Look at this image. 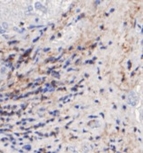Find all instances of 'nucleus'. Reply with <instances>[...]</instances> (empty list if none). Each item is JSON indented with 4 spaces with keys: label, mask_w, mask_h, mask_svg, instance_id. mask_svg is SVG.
<instances>
[{
    "label": "nucleus",
    "mask_w": 143,
    "mask_h": 153,
    "mask_svg": "<svg viewBox=\"0 0 143 153\" xmlns=\"http://www.w3.org/2000/svg\"><path fill=\"white\" fill-rule=\"evenodd\" d=\"M138 101H139L138 94L135 92V91H130V93L128 94V97H127L128 105H130L132 106H135V105H137Z\"/></svg>",
    "instance_id": "nucleus-1"
},
{
    "label": "nucleus",
    "mask_w": 143,
    "mask_h": 153,
    "mask_svg": "<svg viewBox=\"0 0 143 153\" xmlns=\"http://www.w3.org/2000/svg\"><path fill=\"white\" fill-rule=\"evenodd\" d=\"M35 7L36 8V9H43V12H46V9H45V7H43V5L41 4V3H39V2H36V4H35Z\"/></svg>",
    "instance_id": "nucleus-2"
},
{
    "label": "nucleus",
    "mask_w": 143,
    "mask_h": 153,
    "mask_svg": "<svg viewBox=\"0 0 143 153\" xmlns=\"http://www.w3.org/2000/svg\"><path fill=\"white\" fill-rule=\"evenodd\" d=\"M2 27H4V29L6 30V28H8V23H6V22H4L3 24H2Z\"/></svg>",
    "instance_id": "nucleus-3"
},
{
    "label": "nucleus",
    "mask_w": 143,
    "mask_h": 153,
    "mask_svg": "<svg viewBox=\"0 0 143 153\" xmlns=\"http://www.w3.org/2000/svg\"><path fill=\"white\" fill-rule=\"evenodd\" d=\"M5 33H6V30L5 29H3V28L0 29V34H5Z\"/></svg>",
    "instance_id": "nucleus-4"
},
{
    "label": "nucleus",
    "mask_w": 143,
    "mask_h": 153,
    "mask_svg": "<svg viewBox=\"0 0 143 153\" xmlns=\"http://www.w3.org/2000/svg\"><path fill=\"white\" fill-rule=\"evenodd\" d=\"M16 43H17L16 41H13V42H10V43H9V44H16Z\"/></svg>",
    "instance_id": "nucleus-5"
},
{
    "label": "nucleus",
    "mask_w": 143,
    "mask_h": 153,
    "mask_svg": "<svg viewBox=\"0 0 143 153\" xmlns=\"http://www.w3.org/2000/svg\"><path fill=\"white\" fill-rule=\"evenodd\" d=\"M100 3H101V1H96V5H99Z\"/></svg>",
    "instance_id": "nucleus-6"
},
{
    "label": "nucleus",
    "mask_w": 143,
    "mask_h": 153,
    "mask_svg": "<svg viewBox=\"0 0 143 153\" xmlns=\"http://www.w3.org/2000/svg\"><path fill=\"white\" fill-rule=\"evenodd\" d=\"M32 10V6H29L28 7V11H31Z\"/></svg>",
    "instance_id": "nucleus-7"
},
{
    "label": "nucleus",
    "mask_w": 143,
    "mask_h": 153,
    "mask_svg": "<svg viewBox=\"0 0 143 153\" xmlns=\"http://www.w3.org/2000/svg\"><path fill=\"white\" fill-rule=\"evenodd\" d=\"M38 39H39V37H37V38H36V39H35V40H34V41H33V42H34V43H35V42H36V41H37V40H38Z\"/></svg>",
    "instance_id": "nucleus-8"
},
{
    "label": "nucleus",
    "mask_w": 143,
    "mask_h": 153,
    "mask_svg": "<svg viewBox=\"0 0 143 153\" xmlns=\"http://www.w3.org/2000/svg\"><path fill=\"white\" fill-rule=\"evenodd\" d=\"M1 71H2V72H3V73H4V72H6V68H3V69H2V70H1Z\"/></svg>",
    "instance_id": "nucleus-9"
},
{
    "label": "nucleus",
    "mask_w": 143,
    "mask_h": 153,
    "mask_svg": "<svg viewBox=\"0 0 143 153\" xmlns=\"http://www.w3.org/2000/svg\"><path fill=\"white\" fill-rule=\"evenodd\" d=\"M49 50H50V49H49V48H48V49H44V50H43V51H49Z\"/></svg>",
    "instance_id": "nucleus-10"
},
{
    "label": "nucleus",
    "mask_w": 143,
    "mask_h": 153,
    "mask_svg": "<svg viewBox=\"0 0 143 153\" xmlns=\"http://www.w3.org/2000/svg\"><path fill=\"white\" fill-rule=\"evenodd\" d=\"M1 28H2V27H0V29H1Z\"/></svg>",
    "instance_id": "nucleus-11"
}]
</instances>
